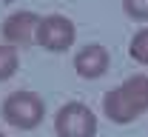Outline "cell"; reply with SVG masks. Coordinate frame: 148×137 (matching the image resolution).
<instances>
[{
    "instance_id": "cell-5",
    "label": "cell",
    "mask_w": 148,
    "mask_h": 137,
    "mask_svg": "<svg viewBox=\"0 0 148 137\" xmlns=\"http://www.w3.org/2000/svg\"><path fill=\"white\" fill-rule=\"evenodd\" d=\"M40 14L34 12H12L9 17L3 20L0 34L9 46L14 49H29L32 43H37V26H40Z\"/></svg>"
},
{
    "instance_id": "cell-1",
    "label": "cell",
    "mask_w": 148,
    "mask_h": 137,
    "mask_svg": "<svg viewBox=\"0 0 148 137\" xmlns=\"http://www.w3.org/2000/svg\"><path fill=\"white\" fill-rule=\"evenodd\" d=\"M148 112V74H131L120 86L103 94V114L117 123L128 126Z\"/></svg>"
},
{
    "instance_id": "cell-8",
    "label": "cell",
    "mask_w": 148,
    "mask_h": 137,
    "mask_svg": "<svg viewBox=\"0 0 148 137\" xmlns=\"http://www.w3.org/2000/svg\"><path fill=\"white\" fill-rule=\"evenodd\" d=\"M128 54L134 63H140V66H148V29H140L128 43Z\"/></svg>"
},
{
    "instance_id": "cell-2",
    "label": "cell",
    "mask_w": 148,
    "mask_h": 137,
    "mask_svg": "<svg viewBox=\"0 0 148 137\" xmlns=\"http://www.w3.org/2000/svg\"><path fill=\"white\" fill-rule=\"evenodd\" d=\"M0 114L3 120L12 126V129H20V131H32L37 129L43 117H46V103L37 92H29V89H20V92H12L9 97L3 100L0 106Z\"/></svg>"
},
{
    "instance_id": "cell-10",
    "label": "cell",
    "mask_w": 148,
    "mask_h": 137,
    "mask_svg": "<svg viewBox=\"0 0 148 137\" xmlns=\"http://www.w3.org/2000/svg\"><path fill=\"white\" fill-rule=\"evenodd\" d=\"M0 137H6V134H3V131H0Z\"/></svg>"
},
{
    "instance_id": "cell-4",
    "label": "cell",
    "mask_w": 148,
    "mask_h": 137,
    "mask_svg": "<svg viewBox=\"0 0 148 137\" xmlns=\"http://www.w3.org/2000/svg\"><path fill=\"white\" fill-rule=\"evenodd\" d=\"M77 40V26L66 14H49L40 20L37 26V46H43L46 52H69Z\"/></svg>"
},
{
    "instance_id": "cell-9",
    "label": "cell",
    "mask_w": 148,
    "mask_h": 137,
    "mask_svg": "<svg viewBox=\"0 0 148 137\" xmlns=\"http://www.w3.org/2000/svg\"><path fill=\"white\" fill-rule=\"evenodd\" d=\"M123 12L131 20H148V0H123Z\"/></svg>"
},
{
    "instance_id": "cell-7",
    "label": "cell",
    "mask_w": 148,
    "mask_h": 137,
    "mask_svg": "<svg viewBox=\"0 0 148 137\" xmlns=\"http://www.w3.org/2000/svg\"><path fill=\"white\" fill-rule=\"evenodd\" d=\"M20 69V57H17V49L9 46V43H0V83L9 77H14Z\"/></svg>"
},
{
    "instance_id": "cell-6",
    "label": "cell",
    "mask_w": 148,
    "mask_h": 137,
    "mask_svg": "<svg viewBox=\"0 0 148 137\" xmlns=\"http://www.w3.org/2000/svg\"><path fill=\"white\" fill-rule=\"evenodd\" d=\"M111 57H108V49L100 46V43H88L83 46L77 54H74V69L83 80H97L108 72Z\"/></svg>"
},
{
    "instance_id": "cell-3",
    "label": "cell",
    "mask_w": 148,
    "mask_h": 137,
    "mask_svg": "<svg viewBox=\"0 0 148 137\" xmlns=\"http://www.w3.org/2000/svg\"><path fill=\"white\" fill-rule=\"evenodd\" d=\"M54 131L57 137H97V114L86 103L71 100V103L57 109Z\"/></svg>"
}]
</instances>
